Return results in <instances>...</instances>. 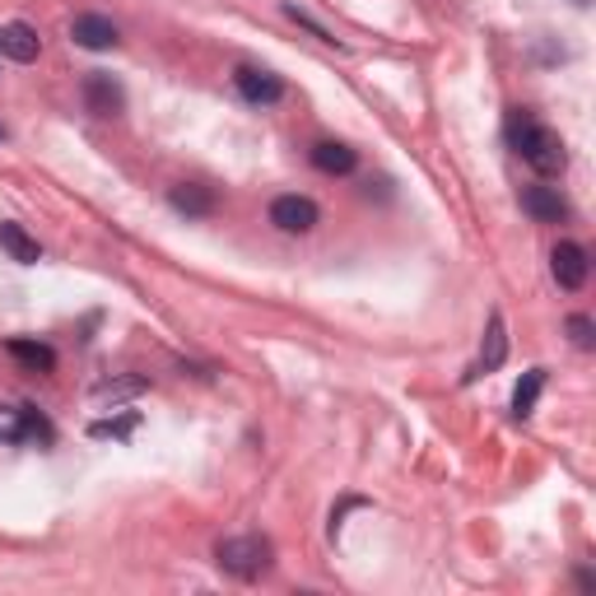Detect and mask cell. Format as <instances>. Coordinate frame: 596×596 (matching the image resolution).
<instances>
[{"instance_id":"obj_1","label":"cell","mask_w":596,"mask_h":596,"mask_svg":"<svg viewBox=\"0 0 596 596\" xmlns=\"http://www.w3.org/2000/svg\"><path fill=\"white\" fill-rule=\"evenodd\" d=\"M508 145H513L522 159H527L540 178H559L569 168V154H564V140L559 131H550L546 121H536L532 112H508Z\"/></svg>"},{"instance_id":"obj_2","label":"cell","mask_w":596,"mask_h":596,"mask_svg":"<svg viewBox=\"0 0 596 596\" xmlns=\"http://www.w3.org/2000/svg\"><path fill=\"white\" fill-rule=\"evenodd\" d=\"M271 555L275 550H271L266 536H229V540H219V546H215L219 569L242 577V583H252V577L266 573L271 569Z\"/></svg>"},{"instance_id":"obj_3","label":"cell","mask_w":596,"mask_h":596,"mask_svg":"<svg viewBox=\"0 0 596 596\" xmlns=\"http://www.w3.org/2000/svg\"><path fill=\"white\" fill-rule=\"evenodd\" d=\"M0 443H51V425L33 406H0Z\"/></svg>"},{"instance_id":"obj_4","label":"cell","mask_w":596,"mask_h":596,"mask_svg":"<svg viewBox=\"0 0 596 596\" xmlns=\"http://www.w3.org/2000/svg\"><path fill=\"white\" fill-rule=\"evenodd\" d=\"M84 108H90L94 117H121V108H127V90L112 80V75H103V70H90L84 75Z\"/></svg>"},{"instance_id":"obj_5","label":"cell","mask_w":596,"mask_h":596,"mask_svg":"<svg viewBox=\"0 0 596 596\" xmlns=\"http://www.w3.org/2000/svg\"><path fill=\"white\" fill-rule=\"evenodd\" d=\"M234 84H238V94L248 98L252 108H271V103L285 98V80L271 75V70H257V65H238Z\"/></svg>"},{"instance_id":"obj_6","label":"cell","mask_w":596,"mask_h":596,"mask_svg":"<svg viewBox=\"0 0 596 596\" xmlns=\"http://www.w3.org/2000/svg\"><path fill=\"white\" fill-rule=\"evenodd\" d=\"M271 224L279 234H308L318 229V205L308 196H275L271 201Z\"/></svg>"},{"instance_id":"obj_7","label":"cell","mask_w":596,"mask_h":596,"mask_svg":"<svg viewBox=\"0 0 596 596\" xmlns=\"http://www.w3.org/2000/svg\"><path fill=\"white\" fill-rule=\"evenodd\" d=\"M0 57L20 61V65H33V61L43 57V38H38V28L24 24V20L0 24Z\"/></svg>"},{"instance_id":"obj_8","label":"cell","mask_w":596,"mask_h":596,"mask_svg":"<svg viewBox=\"0 0 596 596\" xmlns=\"http://www.w3.org/2000/svg\"><path fill=\"white\" fill-rule=\"evenodd\" d=\"M550 271L559 279V289H583L587 285V271H592L587 248H577V242H559L555 257H550Z\"/></svg>"},{"instance_id":"obj_9","label":"cell","mask_w":596,"mask_h":596,"mask_svg":"<svg viewBox=\"0 0 596 596\" xmlns=\"http://www.w3.org/2000/svg\"><path fill=\"white\" fill-rule=\"evenodd\" d=\"M70 38H75V47H84V51H108V47H117V24L108 14H75Z\"/></svg>"},{"instance_id":"obj_10","label":"cell","mask_w":596,"mask_h":596,"mask_svg":"<svg viewBox=\"0 0 596 596\" xmlns=\"http://www.w3.org/2000/svg\"><path fill=\"white\" fill-rule=\"evenodd\" d=\"M522 210H527L536 224H564L569 219V201L559 196L555 187H527L522 191Z\"/></svg>"},{"instance_id":"obj_11","label":"cell","mask_w":596,"mask_h":596,"mask_svg":"<svg viewBox=\"0 0 596 596\" xmlns=\"http://www.w3.org/2000/svg\"><path fill=\"white\" fill-rule=\"evenodd\" d=\"M308 159H312V168H318V172H331V178H345V172H355L359 154L349 150V145H341V140H318Z\"/></svg>"},{"instance_id":"obj_12","label":"cell","mask_w":596,"mask_h":596,"mask_svg":"<svg viewBox=\"0 0 596 596\" xmlns=\"http://www.w3.org/2000/svg\"><path fill=\"white\" fill-rule=\"evenodd\" d=\"M5 355H10L14 363H24L28 373H51V368H57V349L43 345V341L14 336V341H5Z\"/></svg>"},{"instance_id":"obj_13","label":"cell","mask_w":596,"mask_h":596,"mask_svg":"<svg viewBox=\"0 0 596 596\" xmlns=\"http://www.w3.org/2000/svg\"><path fill=\"white\" fill-rule=\"evenodd\" d=\"M0 248L20 261V266H38V261H43L38 238H28V229H24V224H14V219L0 224Z\"/></svg>"},{"instance_id":"obj_14","label":"cell","mask_w":596,"mask_h":596,"mask_svg":"<svg viewBox=\"0 0 596 596\" xmlns=\"http://www.w3.org/2000/svg\"><path fill=\"white\" fill-rule=\"evenodd\" d=\"M503 359H508V326H503V318L494 312L489 326H485V345H480L476 373H494V368H503Z\"/></svg>"},{"instance_id":"obj_15","label":"cell","mask_w":596,"mask_h":596,"mask_svg":"<svg viewBox=\"0 0 596 596\" xmlns=\"http://www.w3.org/2000/svg\"><path fill=\"white\" fill-rule=\"evenodd\" d=\"M168 201H172V210H182V215H210L215 210V191L210 187H196V182H182V187H172L168 191Z\"/></svg>"},{"instance_id":"obj_16","label":"cell","mask_w":596,"mask_h":596,"mask_svg":"<svg viewBox=\"0 0 596 596\" xmlns=\"http://www.w3.org/2000/svg\"><path fill=\"white\" fill-rule=\"evenodd\" d=\"M540 388H546V368H527L522 382H517V392H513V419H527L536 410Z\"/></svg>"},{"instance_id":"obj_17","label":"cell","mask_w":596,"mask_h":596,"mask_svg":"<svg viewBox=\"0 0 596 596\" xmlns=\"http://www.w3.org/2000/svg\"><path fill=\"white\" fill-rule=\"evenodd\" d=\"M140 429V415L127 410V415H117V419H94L90 425V438H131Z\"/></svg>"},{"instance_id":"obj_18","label":"cell","mask_w":596,"mask_h":596,"mask_svg":"<svg viewBox=\"0 0 596 596\" xmlns=\"http://www.w3.org/2000/svg\"><path fill=\"white\" fill-rule=\"evenodd\" d=\"M145 388H150L145 378H117V382H98V388H94V401H121V396L145 392Z\"/></svg>"},{"instance_id":"obj_19","label":"cell","mask_w":596,"mask_h":596,"mask_svg":"<svg viewBox=\"0 0 596 596\" xmlns=\"http://www.w3.org/2000/svg\"><path fill=\"white\" fill-rule=\"evenodd\" d=\"M569 336H573L577 349H592V345H596V326H592V318L573 312V318H569Z\"/></svg>"},{"instance_id":"obj_20","label":"cell","mask_w":596,"mask_h":596,"mask_svg":"<svg viewBox=\"0 0 596 596\" xmlns=\"http://www.w3.org/2000/svg\"><path fill=\"white\" fill-rule=\"evenodd\" d=\"M0 140H5V131H0Z\"/></svg>"}]
</instances>
